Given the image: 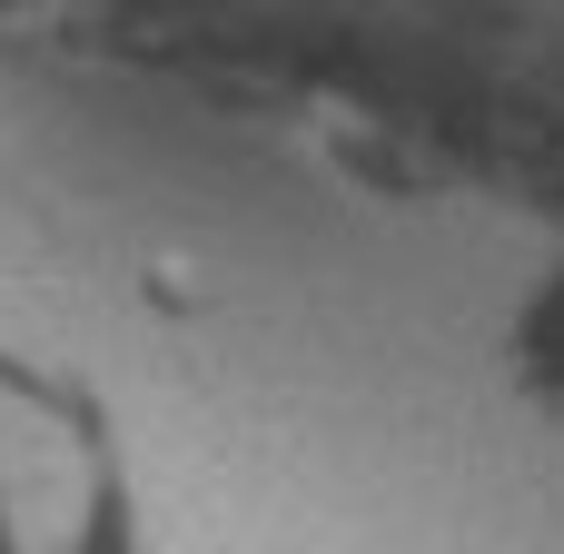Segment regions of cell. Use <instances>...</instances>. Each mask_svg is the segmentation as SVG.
Masks as SVG:
<instances>
[{
	"label": "cell",
	"instance_id": "1",
	"mask_svg": "<svg viewBox=\"0 0 564 554\" xmlns=\"http://www.w3.org/2000/svg\"><path fill=\"white\" fill-rule=\"evenodd\" d=\"M0 554H149L109 397L0 337Z\"/></svg>",
	"mask_w": 564,
	"mask_h": 554
},
{
	"label": "cell",
	"instance_id": "2",
	"mask_svg": "<svg viewBox=\"0 0 564 554\" xmlns=\"http://www.w3.org/2000/svg\"><path fill=\"white\" fill-rule=\"evenodd\" d=\"M516 387H564V268L535 287V307L516 317Z\"/></svg>",
	"mask_w": 564,
	"mask_h": 554
}]
</instances>
